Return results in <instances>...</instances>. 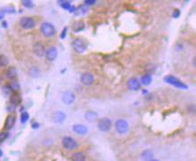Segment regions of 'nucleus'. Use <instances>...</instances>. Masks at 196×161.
Returning <instances> with one entry per match:
<instances>
[{
	"mask_svg": "<svg viewBox=\"0 0 196 161\" xmlns=\"http://www.w3.org/2000/svg\"><path fill=\"white\" fill-rule=\"evenodd\" d=\"M114 127L119 134H125L129 131V123L124 119H119L115 122Z\"/></svg>",
	"mask_w": 196,
	"mask_h": 161,
	"instance_id": "obj_2",
	"label": "nucleus"
},
{
	"mask_svg": "<svg viewBox=\"0 0 196 161\" xmlns=\"http://www.w3.org/2000/svg\"><path fill=\"white\" fill-rule=\"evenodd\" d=\"M22 4H23V6L26 7V8H32V7H33V3H32V1L23 0V1H22Z\"/></svg>",
	"mask_w": 196,
	"mask_h": 161,
	"instance_id": "obj_27",
	"label": "nucleus"
},
{
	"mask_svg": "<svg viewBox=\"0 0 196 161\" xmlns=\"http://www.w3.org/2000/svg\"><path fill=\"white\" fill-rule=\"evenodd\" d=\"M164 80H165L166 83L174 86V87H177V88H182V89H187L188 88V87L185 85V84L183 83V82H181L178 78H176L175 77H174V76H171V75L166 76L164 78Z\"/></svg>",
	"mask_w": 196,
	"mask_h": 161,
	"instance_id": "obj_1",
	"label": "nucleus"
},
{
	"mask_svg": "<svg viewBox=\"0 0 196 161\" xmlns=\"http://www.w3.org/2000/svg\"><path fill=\"white\" fill-rule=\"evenodd\" d=\"M41 32L45 37H51L55 34L56 31H55V27L53 26V24L45 22V23H41Z\"/></svg>",
	"mask_w": 196,
	"mask_h": 161,
	"instance_id": "obj_3",
	"label": "nucleus"
},
{
	"mask_svg": "<svg viewBox=\"0 0 196 161\" xmlns=\"http://www.w3.org/2000/svg\"><path fill=\"white\" fill-rule=\"evenodd\" d=\"M5 77H6L7 78H9V79H14V78H15L16 77H17L16 69L13 67H9L6 70V72H5Z\"/></svg>",
	"mask_w": 196,
	"mask_h": 161,
	"instance_id": "obj_17",
	"label": "nucleus"
},
{
	"mask_svg": "<svg viewBox=\"0 0 196 161\" xmlns=\"http://www.w3.org/2000/svg\"><path fill=\"white\" fill-rule=\"evenodd\" d=\"M150 161H159V160H157V159H151Z\"/></svg>",
	"mask_w": 196,
	"mask_h": 161,
	"instance_id": "obj_37",
	"label": "nucleus"
},
{
	"mask_svg": "<svg viewBox=\"0 0 196 161\" xmlns=\"http://www.w3.org/2000/svg\"><path fill=\"white\" fill-rule=\"evenodd\" d=\"M85 117H86V119L88 121V122H95V121L97 119L98 113H96V112L89 111V112H87V113L85 114Z\"/></svg>",
	"mask_w": 196,
	"mask_h": 161,
	"instance_id": "obj_18",
	"label": "nucleus"
},
{
	"mask_svg": "<svg viewBox=\"0 0 196 161\" xmlns=\"http://www.w3.org/2000/svg\"><path fill=\"white\" fill-rule=\"evenodd\" d=\"M66 119V114L61 111H57L53 113L52 121L55 123H62Z\"/></svg>",
	"mask_w": 196,
	"mask_h": 161,
	"instance_id": "obj_13",
	"label": "nucleus"
},
{
	"mask_svg": "<svg viewBox=\"0 0 196 161\" xmlns=\"http://www.w3.org/2000/svg\"><path fill=\"white\" fill-rule=\"evenodd\" d=\"M62 145L67 150H73L78 148V142L70 136H65L62 139Z\"/></svg>",
	"mask_w": 196,
	"mask_h": 161,
	"instance_id": "obj_5",
	"label": "nucleus"
},
{
	"mask_svg": "<svg viewBox=\"0 0 196 161\" xmlns=\"http://www.w3.org/2000/svg\"><path fill=\"white\" fill-rule=\"evenodd\" d=\"M141 159L143 161H150L151 159H153V153H152V151L149 150V149L143 151L141 154Z\"/></svg>",
	"mask_w": 196,
	"mask_h": 161,
	"instance_id": "obj_19",
	"label": "nucleus"
},
{
	"mask_svg": "<svg viewBox=\"0 0 196 161\" xmlns=\"http://www.w3.org/2000/svg\"><path fill=\"white\" fill-rule=\"evenodd\" d=\"M2 155H3V152H2V150L0 149V157H2Z\"/></svg>",
	"mask_w": 196,
	"mask_h": 161,
	"instance_id": "obj_36",
	"label": "nucleus"
},
{
	"mask_svg": "<svg viewBox=\"0 0 196 161\" xmlns=\"http://www.w3.org/2000/svg\"><path fill=\"white\" fill-rule=\"evenodd\" d=\"M0 81H1V80H0Z\"/></svg>",
	"mask_w": 196,
	"mask_h": 161,
	"instance_id": "obj_38",
	"label": "nucleus"
},
{
	"mask_svg": "<svg viewBox=\"0 0 196 161\" xmlns=\"http://www.w3.org/2000/svg\"><path fill=\"white\" fill-rule=\"evenodd\" d=\"M28 119H29L28 113H26V112H23V113L21 114V122H22V123H25V122L28 121Z\"/></svg>",
	"mask_w": 196,
	"mask_h": 161,
	"instance_id": "obj_28",
	"label": "nucleus"
},
{
	"mask_svg": "<svg viewBox=\"0 0 196 161\" xmlns=\"http://www.w3.org/2000/svg\"><path fill=\"white\" fill-rule=\"evenodd\" d=\"M179 15H180V11H179L178 9H176V10L174 11V13H173V17L174 18L179 17Z\"/></svg>",
	"mask_w": 196,
	"mask_h": 161,
	"instance_id": "obj_33",
	"label": "nucleus"
},
{
	"mask_svg": "<svg viewBox=\"0 0 196 161\" xmlns=\"http://www.w3.org/2000/svg\"><path fill=\"white\" fill-rule=\"evenodd\" d=\"M14 122H15V116L13 114H10L7 116L6 120H5V130H10L13 128V126L14 125Z\"/></svg>",
	"mask_w": 196,
	"mask_h": 161,
	"instance_id": "obj_15",
	"label": "nucleus"
},
{
	"mask_svg": "<svg viewBox=\"0 0 196 161\" xmlns=\"http://www.w3.org/2000/svg\"><path fill=\"white\" fill-rule=\"evenodd\" d=\"M58 3L59 4V5L62 7V8L66 9V10L69 11L71 13H74L76 12V8L74 6H72L70 4V2H67V1H58Z\"/></svg>",
	"mask_w": 196,
	"mask_h": 161,
	"instance_id": "obj_16",
	"label": "nucleus"
},
{
	"mask_svg": "<svg viewBox=\"0 0 196 161\" xmlns=\"http://www.w3.org/2000/svg\"><path fill=\"white\" fill-rule=\"evenodd\" d=\"M38 125H39V124H37V123H36V124H33V126H32V127H33V128H37Z\"/></svg>",
	"mask_w": 196,
	"mask_h": 161,
	"instance_id": "obj_35",
	"label": "nucleus"
},
{
	"mask_svg": "<svg viewBox=\"0 0 196 161\" xmlns=\"http://www.w3.org/2000/svg\"><path fill=\"white\" fill-rule=\"evenodd\" d=\"M72 47L74 50L78 53H84L87 50V44H86L85 41L81 38H78V39L74 40L72 43Z\"/></svg>",
	"mask_w": 196,
	"mask_h": 161,
	"instance_id": "obj_4",
	"label": "nucleus"
},
{
	"mask_svg": "<svg viewBox=\"0 0 196 161\" xmlns=\"http://www.w3.org/2000/svg\"><path fill=\"white\" fill-rule=\"evenodd\" d=\"M97 127L103 132L108 131L112 127V120L109 118H102L98 121Z\"/></svg>",
	"mask_w": 196,
	"mask_h": 161,
	"instance_id": "obj_6",
	"label": "nucleus"
},
{
	"mask_svg": "<svg viewBox=\"0 0 196 161\" xmlns=\"http://www.w3.org/2000/svg\"><path fill=\"white\" fill-rule=\"evenodd\" d=\"M8 64V58L5 56V55H1L0 56V67H5Z\"/></svg>",
	"mask_w": 196,
	"mask_h": 161,
	"instance_id": "obj_26",
	"label": "nucleus"
},
{
	"mask_svg": "<svg viewBox=\"0 0 196 161\" xmlns=\"http://www.w3.org/2000/svg\"><path fill=\"white\" fill-rule=\"evenodd\" d=\"M62 102H63L65 105H70L74 103L75 99H76V96H75L74 93L71 92V91L67 90V91H65L62 95Z\"/></svg>",
	"mask_w": 196,
	"mask_h": 161,
	"instance_id": "obj_8",
	"label": "nucleus"
},
{
	"mask_svg": "<svg viewBox=\"0 0 196 161\" xmlns=\"http://www.w3.org/2000/svg\"><path fill=\"white\" fill-rule=\"evenodd\" d=\"M72 130L74 132H76L78 135H86L87 133V127L83 124H75L72 127Z\"/></svg>",
	"mask_w": 196,
	"mask_h": 161,
	"instance_id": "obj_14",
	"label": "nucleus"
},
{
	"mask_svg": "<svg viewBox=\"0 0 196 161\" xmlns=\"http://www.w3.org/2000/svg\"><path fill=\"white\" fill-rule=\"evenodd\" d=\"M72 161H86V156L82 152H75L71 157Z\"/></svg>",
	"mask_w": 196,
	"mask_h": 161,
	"instance_id": "obj_20",
	"label": "nucleus"
},
{
	"mask_svg": "<svg viewBox=\"0 0 196 161\" xmlns=\"http://www.w3.org/2000/svg\"><path fill=\"white\" fill-rule=\"evenodd\" d=\"M8 87H9L10 90L16 92V91H18L20 89V85H19V83H18L17 81H11L10 83H9Z\"/></svg>",
	"mask_w": 196,
	"mask_h": 161,
	"instance_id": "obj_21",
	"label": "nucleus"
},
{
	"mask_svg": "<svg viewBox=\"0 0 196 161\" xmlns=\"http://www.w3.org/2000/svg\"><path fill=\"white\" fill-rule=\"evenodd\" d=\"M32 50H33V53L35 54L37 57L45 56V52H46V50H45L44 45H43L41 43H34L33 47H32Z\"/></svg>",
	"mask_w": 196,
	"mask_h": 161,
	"instance_id": "obj_10",
	"label": "nucleus"
},
{
	"mask_svg": "<svg viewBox=\"0 0 196 161\" xmlns=\"http://www.w3.org/2000/svg\"><path fill=\"white\" fill-rule=\"evenodd\" d=\"M127 86H128V88L130 90H133V91H137L140 88L141 85H140V81L137 79L136 78H131L129 79L127 83Z\"/></svg>",
	"mask_w": 196,
	"mask_h": 161,
	"instance_id": "obj_11",
	"label": "nucleus"
},
{
	"mask_svg": "<svg viewBox=\"0 0 196 161\" xmlns=\"http://www.w3.org/2000/svg\"><path fill=\"white\" fill-rule=\"evenodd\" d=\"M19 23L22 28L26 29V30L34 28L36 25V22L34 21V19L32 17H23L20 20Z\"/></svg>",
	"mask_w": 196,
	"mask_h": 161,
	"instance_id": "obj_7",
	"label": "nucleus"
},
{
	"mask_svg": "<svg viewBox=\"0 0 196 161\" xmlns=\"http://www.w3.org/2000/svg\"><path fill=\"white\" fill-rule=\"evenodd\" d=\"M84 28V23L81 22V23H80V25H78V23H76L74 24V31L75 32H78V31H81L82 29Z\"/></svg>",
	"mask_w": 196,
	"mask_h": 161,
	"instance_id": "obj_29",
	"label": "nucleus"
},
{
	"mask_svg": "<svg viewBox=\"0 0 196 161\" xmlns=\"http://www.w3.org/2000/svg\"><path fill=\"white\" fill-rule=\"evenodd\" d=\"M95 81V78L92 74L90 73H83L80 76V82L82 85L86 86V87H89V86L93 85Z\"/></svg>",
	"mask_w": 196,
	"mask_h": 161,
	"instance_id": "obj_9",
	"label": "nucleus"
},
{
	"mask_svg": "<svg viewBox=\"0 0 196 161\" xmlns=\"http://www.w3.org/2000/svg\"><path fill=\"white\" fill-rule=\"evenodd\" d=\"M10 102H11V104H12L13 105H16L20 102L19 96H18L17 95H15V94L12 95L11 97H10Z\"/></svg>",
	"mask_w": 196,
	"mask_h": 161,
	"instance_id": "obj_24",
	"label": "nucleus"
},
{
	"mask_svg": "<svg viewBox=\"0 0 196 161\" xmlns=\"http://www.w3.org/2000/svg\"><path fill=\"white\" fill-rule=\"evenodd\" d=\"M151 81H152V77L150 76L149 74L144 75V76L141 78V83L145 86L149 85V84L151 83Z\"/></svg>",
	"mask_w": 196,
	"mask_h": 161,
	"instance_id": "obj_22",
	"label": "nucleus"
},
{
	"mask_svg": "<svg viewBox=\"0 0 196 161\" xmlns=\"http://www.w3.org/2000/svg\"><path fill=\"white\" fill-rule=\"evenodd\" d=\"M28 73H29V75H30L31 77H32V78H36V77H38L40 75V70H39L38 67H32L30 69H29Z\"/></svg>",
	"mask_w": 196,
	"mask_h": 161,
	"instance_id": "obj_23",
	"label": "nucleus"
},
{
	"mask_svg": "<svg viewBox=\"0 0 196 161\" xmlns=\"http://www.w3.org/2000/svg\"><path fill=\"white\" fill-rule=\"evenodd\" d=\"M4 15H5V14H4L3 11H1V12H0V19H2V18L4 17Z\"/></svg>",
	"mask_w": 196,
	"mask_h": 161,
	"instance_id": "obj_34",
	"label": "nucleus"
},
{
	"mask_svg": "<svg viewBox=\"0 0 196 161\" xmlns=\"http://www.w3.org/2000/svg\"><path fill=\"white\" fill-rule=\"evenodd\" d=\"M67 27L63 29V31H62L61 34H60V38H61V39H64V38L66 37V34H67Z\"/></svg>",
	"mask_w": 196,
	"mask_h": 161,
	"instance_id": "obj_32",
	"label": "nucleus"
},
{
	"mask_svg": "<svg viewBox=\"0 0 196 161\" xmlns=\"http://www.w3.org/2000/svg\"><path fill=\"white\" fill-rule=\"evenodd\" d=\"M76 11H78L79 14H87V11H88V8H87V5H79V6L78 7V9H76Z\"/></svg>",
	"mask_w": 196,
	"mask_h": 161,
	"instance_id": "obj_25",
	"label": "nucleus"
},
{
	"mask_svg": "<svg viewBox=\"0 0 196 161\" xmlns=\"http://www.w3.org/2000/svg\"><path fill=\"white\" fill-rule=\"evenodd\" d=\"M57 56H58V50H57L56 47H49L45 52V57L49 61H53L57 58Z\"/></svg>",
	"mask_w": 196,
	"mask_h": 161,
	"instance_id": "obj_12",
	"label": "nucleus"
},
{
	"mask_svg": "<svg viewBox=\"0 0 196 161\" xmlns=\"http://www.w3.org/2000/svg\"><path fill=\"white\" fill-rule=\"evenodd\" d=\"M7 136H8L7 132H1L0 133V143H2V142H3L4 140L7 138Z\"/></svg>",
	"mask_w": 196,
	"mask_h": 161,
	"instance_id": "obj_30",
	"label": "nucleus"
},
{
	"mask_svg": "<svg viewBox=\"0 0 196 161\" xmlns=\"http://www.w3.org/2000/svg\"><path fill=\"white\" fill-rule=\"evenodd\" d=\"M96 0H86L85 1V5H94V4H96Z\"/></svg>",
	"mask_w": 196,
	"mask_h": 161,
	"instance_id": "obj_31",
	"label": "nucleus"
}]
</instances>
